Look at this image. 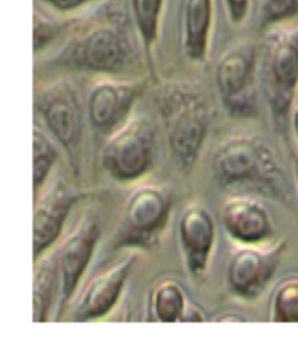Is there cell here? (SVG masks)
Returning <instances> with one entry per match:
<instances>
[{
    "instance_id": "30bf717a",
    "label": "cell",
    "mask_w": 298,
    "mask_h": 355,
    "mask_svg": "<svg viewBox=\"0 0 298 355\" xmlns=\"http://www.w3.org/2000/svg\"><path fill=\"white\" fill-rule=\"evenodd\" d=\"M100 241L99 217L85 213L66 238L55 246L62 291L58 302V318L76 297L82 279L91 265Z\"/></svg>"
},
{
    "instance_id": "9c48e42d",
    "label": "cell",
    "mask_w": 298,
    "mask_h": 355,
    "mask_svg": "<svg viewBox=\"0 0 298 355\" xmlns=\"http://www.w3.org/2000/svg\"><path fill=\"white\" fill-rule=\"evenodd\" d=\"M286 249L284 239H272L259 245H237L226 271L230 294L243 302L258 300L272 283Z\"/></svg>"
},
{
    "instance_id": "2e32d148",
    "label": "cell",
    "mask_w": 298,
    "mask_h": 355,
    "mask_svg": "<svg viewBox=\"0 0 298 355\" xmlns=\"http://www.w3.org/2000/svg\"><path fill=\"white\" fill-rule=\"evenodd\" d=\"M214 0H182L181 44L185 57L204 63L211 44Z\"/></svg>"
},
{
    "instance_id": "9a60e30c",
    "label": "cell",
    "mask_w": 298,
    "mask_h": 355,
    "mask_svg": "<svg viewBox=\"0 0 298 355\" xmlns=\"http://www.w3.org/2000/svg\"><path fill=\"white\" fill-rule=\"evenodd\" d=\"M221 225L236 245H259L274 239L275 223L268 207L252 194H231L221 205Z\"/></svg>"
},
{
    "instance_id": "ffe728a7",
    "label": "cell",
    "mask_w": 298,
    "mask_h": 355,
    "mask_svg": "<svg viewBox=\"0 0 298 355\" xmlns=\"http://www.w3.org/2000/svg\"><path fill=\"white\" fill-rule=\"evenodd\" d=\"M33 156H34V173H33V191L37 198L41 191L47 187L50 175L58 160V150L51 136L47 135L40 125L34 124L33 128Z\"/></svg>"
},
{
    "instance_id": "484cf974",
    "label": "cell",
    "mask_w": 298,
    "mask_h": 355,
    "mask_svg": "<svg viewBox=\"0 0 298 355\" xmlns=\"http://www.w3.org/2000/svg\"><path fill=\"white\" fill-rule=\"evenodd\" d=\"M182 322H207V315L200 306L189 302L182 316Z\"/></svg>"
},
{
    "instance_id": "4fadbf2b",
    "label": "cell",
    "mask_w": 298,
    "mask_h": 355,
    "mask_svg": "<svg viewBox=\"0 0 298 355\" xmlns=\"http://www.w3.org/2000/svg\"><path fill=\"white\" fill-rule=\"evenodd\" d=\"M137 262L136 254H128L107 270L92 277L73 299V322H96L107 318L123 297L127 281Z\"/></svg>"
},
{
    "instance_id": "f1b7e54d",
    "label": "cell",
    "mask_w": 298,
    "mask_h": 355,
    "mask_svg": "<svg viewBox=\"0 0 298 355\" xmlns=\"http://www.w3.org/2000/svg\"><path fill=\"white\" fill-rule=\"evenodd\" d=\"M294 180H295V187H297V192H298V152L294 153Z\"/></svg>"
},
{
    "instance_id": "8992f818",
    "label": "cell",
    "mask_w": 298,
    "mask_h": 355,
    "mask_svg": "<svg viewBox=\"0 0 298 355\" xmlns=\"http://www.w3.org/2000/svg\"><path fill=\"white\" fill-rule=\"evenodd\" d=\"M157 128L148 115H132L105 137L100 165L118 184H136L150 173L157 159Z\"/></svg>"
},
{
    "instance_id": "e0dca14e",
    "label": "cell",
    "mask_w": 298,
    "mask_h": 355,
    "mask_svg": "<svg viewBox=\"0 0 298 355\" xmlns=\"http://www.w3.org/2000/svg\"><path fill=\"white\" fill-rule=\"evenodd\" d=\"M33 284V320L34 323L49 322L62 291L55 248L34 262Z\"/></svg>"
},
{
    "instance_id": "52a82bcc",
    "label": "cell",
    "mask_w": 298,
    "mask_h": 355,
    "mask_svg": "<svg viewBox=\"0 0 298 355\" xmlns=\"http://www.w3.org/2000/svg\"><path fill=\"white\" fill-rule=\"evenodd\" d=\"M259 46L242 40L221 54L216 64V87L226 111L236 118H249L259 110Z\"/></svg>"
},
{
    "instance_id": "277c9868",
    "label": "cell",
    "mask_w": 298,
    "mask_h": 355,
    "mask_svg": "<svg viewBox=\"0 0 298 355\" xmlns=\"http://www.w3.org/2000/svg\"><path fill=\"white\" fill-rule=\"evenodd\" d=\"M262 83L275 127L284 131L298 96V19L266 28Z\"/></svg>"
},
{
    "instance_id": "ba28073f",
    "label": "cell",
    "mask_w": 298,
    "mask_h": 355,
    "mask_svg": "<svg viewBox=\"0 0 298 355\" xmlns=\"http://www.w3.org/2000/svg\"><path fill=\"white\" fill-rule=\"evenodd\" d=\"M34 111L49 135L76 159L83 139L86 108L74 86L67 79L38 85L34 91Z\"/></svg>"
},
{
    "instance_id": "603a6c76",
    "label": "cell",
    "mask_w": 298,
    "mask_h": 355,
    "mask_svg": "<svg viewBox=\"0 0 298 355\" xmlns=\"http://www.w3.org/2000/svg\"><path fill=\"white\" fill-rule=\"evenodd\" d=\"M298 19V0H262V24L265 28Z\"/></svg>"
},
{
    "instance_id": "3957f363",
    "label": "cell",
    "mask_w": 298,
    "mask_h": 355,
    "mask_svg": "<svg viewBox=\"0 0 298 355\" xmlns=\"http://www.w3.org/2000/svg\"><path fill=\"white\" fill-rule=\"evenodd\" d=\"M155 99L173 160L184 172L191 171L201 156L211 127V105L200 86L185 80L163 82Z\"/></svg>"
},
{
    "instance_id": "5b68a950",
    "label": "cell",
    "mask_w": 298,
    "mask_h": 355,
    "mask_svg": "<svg viewBox=\"0 0 298 355\" xmlns=\"http://www.w3.org/2000/svg\"><path fill=\"white\" fill-rule=\"evenodd\" d=\"M173 209L172 192L163 185L132 188L112 234L114 249L153 250L165 236Z\"/></svg>"
},
{
    "instance_id": "cb8c5ba5",
    "label": "cell",
    "mask_w": 298,
    "mask_h": 355,
    "mask_svg": "<svg viewBox=\"0 0 298 355\" xmlns=\"http://www.w3.org/2000/svg\"><path fill=\"white\" fill-rule=\"evenodd\" d=\"M225 3L229 21L233 25H242L247 18L250 0H225Z\"/></svg>"
},
{
    "instance_id": "ac0fdd59",
    "label": "cell",
    "mask_w": 298,
    "mask_h": 355,
    "mask_svg": "<svg viewBox=\"0 0 298 355\" xmlns=\"http://www.w3.org/2000/svg\"><path fill=\"white\" fill-rule=\"evenodd\" d=\"M189 299L184 286L175 278L159 281L150 293L148 313L150 319L160 323L182 322Z\"/></svg>"
},
{
    "instance_id": "d4e9b609",
    "label": "cell",
    "mask_w": 298,
    "mask_h": 355,
    "mask_svg": "<svg viewBox=\"0 0 298 355\" xmlns=\"http://www.w3.org/2000/svg\"><path fill=\"white\" fill-rule=\"evenodd\" d=\"M41 2L49 5L50 8L60 13H71L86 6L87 3L94 2V0H41Z\"/></svg>"
},
{
    "instance_id": "5bb4252c",
    "label": "cell",
    "mask_w": 298,
    "mask_h": 355,
    "mask_svg": "<svg viewBox=\"0 0 298 355\" xmlns=\"http://www.w3.org/2000/svg\"><path fill=\"white\" fill-rule=\"evenodd\" d=\"M80 194L70 189L64 182L54 181L47 184L41 194L34 198L33 220V261L50 252L62 239L63 230L74 204Z\"/></svg>"
},
{
    "instance_id": "4316f807",
    "label": "cell",
    "mask_w": 298,
    "mask_h": 355,
    "mask_svg": "<svg viewBox=\"0 0 298 355\" xmlns=\"http://www.w3.org/2000/svg\"><path fill=\"white\" fill-rule=\"evenodd\" d=\"M213 322H249V319L243 315L227 312V313H221L217 318H214Z\"/></svg>"
},
{
    "instance_id": "d6986e66",
    "label": "cell",
    "mask_w": 298,
    "mask_h": 355,
    "mask_svg": "<svg viewBox=\"0 0 298 355\" xmlns=\"http://www.w3.org/2000/svg\"><path fill=\"white\" fill-rule=\"evenodd\" d=\"M165 0H130L131 17L141 41L143 55L152 70L155 69V49L160 37V22Z\"/></svg>"
},
{
    "instance_id": "8fae6325",
    "label": "cell",
    "mask_w": 298,
    "mask_h": 355,
    "mask_svg": "<svg viewBox=\"0 0 298 355\" xmlns=\"http://www.w3.org/2000/svg\"><path fill=\"white\" fill-rule=\"evenodd\" d=\"M144 91V80L105 78L94 83L86 98V116L92 128L102 136H109L132 116Z\"/></svg>"
},
{
    "instance_id": "7402d4cb",
    "label": "cell",
    "mask_w": 298,
    "mask_h": 355,
    "mask_svg": "<svg viewBox=\"0 0 298 355\" xmlns=\"http://www.w3.org/2000/svg\"><path fill=\"white\" fill-rule=\"evenodd\" d=\"M78 17L55 18L34 9V53H41L55 40L66 37Z\"/></svg>"
},
{
    "instance_id": "7c38bea8",
    "label": "cell",
    "mask_w": 298,
    "mask_h": 355,
    "mask_svg": "<svg viewBox=\"0 0 298 355\" xmlns=\"http://www.w3.org/2000/svg\"><path fill=\"white\" fill-rule=\"evenodd\" d=\"M177 245L189 277L200 283L210 268L217 246V223L200 202L188 204L177 221Z\"/></svg>"
},
{
    "instance_id": "6da1fadb",
    "label": "cell",
    "mask_w": 298,
    "mask_h": 355,
    "mask_svg": "<svg viewBox=\"0 0 298 355\" xmlns=\"http://www.w3.org/2000/svg\"><path fill=\"white\" fill-rule=\"evenodd\" d=\"M64 40L51 58L58 67L115 76L131 70L140 58L141 41L132 17L112 5L78 17Z\"/></svg>"
},
{
    "instance_id": "83f0119b",
    "label": "cell",
    "mask_w": 298,
    "mask_h": 355,
    "mask_svg": "<svg viewBox=\"0 0 298 355\" xmlns=\"http://www.w3.org/2000/svg\"><path fill=\"white\" fill-rule=\"evenodd\" d=\"M290 123H291V128L294 131V136L298 141V101L295 102V105L291 111V116H290Z\"/></svg>"
},
{
    "instance_id": "44dd1931",
    "label": "cell",
    "mask_w": 298,
    "mask_h": 355,
    "mask_svg": "<svg viewBox=\"0 0 298 355\" xmlns=\"http://www.w3.org/2000/svg\"><path fill=\"white\" fill-rule=\"evenodd\" d=\"M270 322L298 323V275L281 279L271 294Z\"/></svg>"
},
{
    "instance_id": "7a4b0ae2",
    "label": "cell",
    "mask_w": 298,
    "mask_h": 355,
    "mask_svg": "<svg viewBox=\"0 0 298 355\" xmlns=\"http://www.w3.org/2000/svg\"><path fill=\"white\" fill-rule=\"evenodd\" d=\"M211 172L217 185L233 194H252L284 201L290 194L286 172L271 146L258 136H234L213 155Z\"/></svg>"
}]
</instances>
